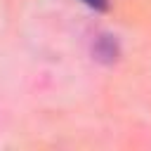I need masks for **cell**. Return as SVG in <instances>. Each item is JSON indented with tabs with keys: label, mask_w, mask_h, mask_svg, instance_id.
<instances>
[{
	"label": "cell",
	"mask_w": 151,
	"mask_h": 151,
	"mask_svg": "<svg viewBox=\"0 0 151 151\" xmlns=\"http://www.w3.org/2000/svg\"><path fill=\"white\" fill-rule=\"evenodd\" d=\"M83 2L92 9H106V5H109V0H83Z\"/></svg>",
	"instance_id": "1"
}]
</instances>
